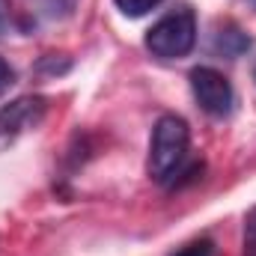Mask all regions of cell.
<instances>
[{
    "label": "cell",
    "mask_w": 256,
    "mask_h": 256,
    "mask_svg": "<svg viewBox=\"0 0 256 256\" xmlns=\"http://www.w3.org/2000/svg\"><path fill=\"white\" fill-rule=\"evenodd\" d=\"M191 146V128L182 116L164 114L152 128V143H149V176L155 182H170L176 170L182 167L185 155Z\"/></svg>",
    "instance_id": "cell-1"
},
{
    "label": "cell",
    "mask_w": 256,
    "mask_h": 256,
    "mask_svg": "<svg viewBox=\"0 0 256 256\" xmlns=\"http://www.w3.org/2000/svg\"><path fill=\"white\" fill-rule=\"evenodd\" d=\"M196 45V15L191 6H176L146 33V48L158 60H182Z\"/></svg>",
    "instance_id": "cell-2"
},
{
    "label": "cell",
    "mask_w": 256,
    "mask_h": 256,
    "mask_svg": "<svg viewBox=\"0 0 256 256\" xmlns=\"http://www.w3.org/2000/svg\"><path fill=\"white\" fill-rule=\"evenodd\" d=\"M48 114V102L42 96H18L9 104L0 108V152H6L9 146H15L27 131L45 122Z\"/></svg>",
    "instance_id": "cell-3"
},
{
    "label": "cell",
    "mask_w": 256,
    "mask_h": 256,
    "mask_svg": "<svg viewBox=\"0 0 256 256\" xmlns=\"http://www.w3.org/2000/svg\"><path fill=\"white\" fill-rule=\"evenodd\" d=\"M191 92L196 104L208 114V116H226L232 110V84L226 80L224 72L212 68V66H196L191 68Z\"/></svg>",
    "instance_id": "cell-4"
},
{
    "label": "cell",
    "mask_w": 256,
    "mask_h": 256,
    "mask_svg": "<svg viewBox=\"0 0 256 256\" xmlns=\"http://www.w3.org/2000/svg\"><path fill=\"white\" fill-rule=\"evenodd\" d=\"M214 48H218L220 54H226V57H238L242 51H248V48H250V39H248L242 30H236V27H226V30H220V33H218V39H214Z\"/></svg>",
    "instance_id": "cell-5"
},
{
    "label": "cell",
    "mask_w": 256,
    "mask_h": 256,
    "mask_svg": "<svg viewBox=\"0 0 256 256\" xmlns=\"http://www.w3.org/2000/svg\"><path fill=\"white\" fill-rule=\"evenodd\" d=\"M116 3V9L128 15V18H140V15H146V12H152L155 6H161L164 0H114Z\"/></svg>",
    "instance_id": "cell-6"
},
{
    "label": "cell",
    "mask_w": 256,
    "mask_h": 256,
    "mask_svg": "<svg viewBox=\"0 0 256 256\" xmlns=\"http://www.w3.org/2000/svg\"><path fill=\"white\" fill-rule=\"evenodd\" d=\"M170 256H214V242L212 238H196V242H188L185 248H179Z\"/></svg>",
    "instance_id": "cell-7"
},
{
    "label": "cell",
    "mask_w": 256,
    "mask_h": 256,
    "mask_svg": "<svg viewBox=\"0 0 256 256\" xmlns=\"http://www.w3.org/2000/svg\"><path fill=\"white\" fill-rule=\"evenodd\" d=\"M244 256H256V206L244 218Z\"/></svg>",
    "instance_id": "cell-8"
},
{
    "label": "cell",
    "mask_w": 256,
    "mask_h": 256,
    "mask_svg": "<svg viewBox=\"0 0 256 256\" xmlns=\"http://www.w3.org/2000/svg\"><path fill=\"white\" fill-rule=\"evenodd\" d=\"M39 6H42V12H48L51 18H63V15H68V12L74 9V0H39Z\"/></svg>",
    "instance_id": "cell-9"
},
{
    "label": "cell",
    "mask_w": 256,
    "mask_h": 256,
    "mask_svg": "<svg viewBox=\"0 0 256 256\" xmlns=\"http://www.w3.org/2000/svg\"><path fill=\"white\" fill-rule=\"evenodd\" d=\"M12 84H15V72H12V66L0 57V96H3Z\"/></svg>",
    "instance_id": "cell-10"
},
{
    "label": "cell",
    "mask_w": 256,
    "mask_h": 256,
    "mask_svg": "<svg viewBox=\"0 0 256 256\" xmlns=\"http://www.w3.org/2000/svg\"><path fill=\"white\" fill-rule=\"evenodd\" d=\"M9 30V0H0V33Z\"/></svg>",
    "instance_id": "cell-11"
}]
</instances>
